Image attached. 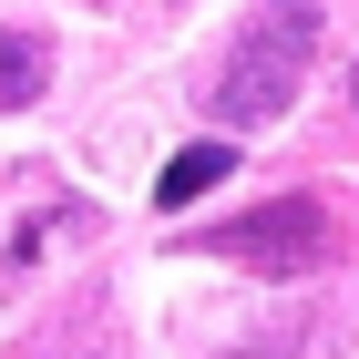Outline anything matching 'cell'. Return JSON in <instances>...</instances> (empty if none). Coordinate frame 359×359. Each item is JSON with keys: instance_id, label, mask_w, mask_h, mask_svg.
Segmentation results:
<instances>
[{"instance_id": "6da1fadb", "label": "cell", "mask_w": 359, "mask_h": 359, "mask_svg": "<svg viewBox=\"0 0 359 359\" xmlns=\"http://www.w3.org/2000/svg\"><path fill=\"white\" fill-rule=\"evenodd\" d=\"M308 52H318V0H257V21L226 41L216 62V123H277L308 83Z\"/></svg>"}, {"instance_id": "7a4b0ae2", "label": "cell", "mask_w": 359, "mask_h": 359, "mask_svg": "<svg viewBox=\"0 0 359 359\" xmlns=\"http://www.w3.org/2000/svg\"><path fill=\"white\" fill-rule=\"evenodd\" d=\"M195 257L247 267V277H308L318 257H329V205H318V195H267V205H247V216L205 226Z\"/></svg>"}, {"instance_id": "3957f363", "label": "cell", "mask_w": 359, "mask_h": 359, "mask_svg": "<svg viewBox=\"0 0 359 359\" xmlns=\"http://www.w3.org/2000/svg\"><path fill=\"white\" fill-rule=\"evenodd\" d=\"M226 175H236V154H226V144H185V154L154 175V205H165V216H185L195 195H205V185H226Z\"/></svg>"}, {"instance_id": "277c9868", "label": "cell", "mask_w": 359, "mask_h": 359, "mask_svg": "<svg viewBox=\"0 0 359 359\" xmlns=\"http://www.w3.org/2000/svg\"><path fill=\"white\" fill-rule=\"evenodd\" d=\"M41 83H52V52H41L31 31H0V113L41 103Z\"/></svg>"}, {"instance_id": "5b68a950", "label": "cell", "mask_w": 359, "mask_h": 359, "mask_svg": "<svg viewBox=\"0 0 359 359\" xmlns=\"http://www.w3.org/2000/svg\"><path fill=\"white\" fill-rule=\"evenodd\" d=\"M349 93H359V72H349Z\"/></svg>"}]
</instances>
